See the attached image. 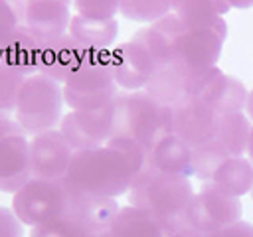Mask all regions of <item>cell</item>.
Masks as SVG:
<instances>
[{"label": "cell", "instance_id": "31", "mask_svg": "<svg viewBox=\"0 0 253 237\" xmlns=\"http://www.w3.org/2000/svg\"><path fill=\"white\" fill-rule=\"evenodd\" d=\"M30 237H89L87 229L69 213L32 227Z\"/></svg>", "mask_w": 253, "mask_h": 237}, {"label": "cell", "instance_id": "17", "mask_svg": "<svg viewBox=\"0 0 253 237\" xmlns=\"http://www.w3.org/2000/svg\"><path fill=\"white\" fill-rule=\"evenodd\" d=\"M71 0H26V26L42 40H55L69 30Z\"/></svg>", "mask_w": 253, "mask_h": 237}, {"label": "cell", "instance_id": "29", "mask_svg": "<svg viewBox=\"0 0 253 237\" xmlns=\"http://www.w3.org/2000/svg\"><path fill=\"white\" fill-rule=\"evenodd\" d=\"M105 146L117 150L119 154H123V158L128 162L132 174H140L142 170H146L150 166V148H146L144 144L126 138V136H113Z\"/></svg>", "mask_w": 253, "mask_h": 237}, {"label": "cell", "instance_id": "21", "mask_svg": "<svg viewBox=\"0 0 253 237\" xmlns=\"http://www.w3.org/2000/svg\"><path fill=\"white\" fill-rule=\"evenodd\" d=\"M150 168L164 174L190 178L194 174L192 148L176 134H166L150 150Z\"/></svg>", "mask_w": 253, "mask_h": 237}, {"label": "cell", "instance_id": "40", "mask_svg": "<svg viewBox=\"0 0 253 237\" xmlns=\"http://www.w3.org/2000/svg\"><path fill=\"white\" fill-rule=\"evenodd\" d=\"M247 154L253 160V124H251V132H249V142H247Z\"/></svg>", "mask_w": 253, "mask_h": 237}, {"label": "cell", "instance_id": "35", "mask_svg": "<svg viewBox=\"0 0 253 237\" xmlns=\"http://www.w3.org/2000/svg\"><path fill=\"white\" fill-rule=\"evenodd\" d=\"M204 237H253V225L247 221H235L217 231L204 233Z\"/></svg>", "mask_w": 253, "mask_h": 237}, {"label": "cell", "instance_id": "2", "mask_svg": "<svg viewBox=\"0 0 253 237\" xmlns=\"http://www.w3.org/2000/svg\"><path fill=\"white\" fill-rule=\"evenodd\" d=\"M194 196V188L188 178L172 176L146 168L134 176L128 188V201L166 223H176L184 217V211Z\"/></svg>", "mask_w": 253, "mask_h": 237}, {"label": "cell", "instance_id": "14", "mask_svg": "<svg viewBox=\"0 0 253 237\" xmlns=\"http://www.w3.org/2000/svg\"><path fill=\"white\" fill-rule=\"evenodd\" d=\"M91 53H93L91 49L81 45L69 34H63L55 40L43 41L40 61H38V73H42L61 85L81 67V63Z\"/></svg>", "mask_w": 253, "mask_h": 237}, {"label": "cell", "instance_id": "37", "mask_svg": "<svg viewBox=\"0 0 253 237\" xmlns=\"http://www.w3.org/2000/svg\"><path fill=\"white\" fill-rule=\"evenodd\" d=\"M6 134H28L18 120H12L6 117V113H0V136H6Z\"/></svg>", "mask_w": 253, "mask_h": 237}, {"label": "cell", "instance_id": "7", "mask_svg": "<svg viewBox=\"0 0 253 237\" xmlns=\"http://www.w3.org/2000/svg\"><path fill=\"white\" fill-rule=\"evenodd\" d=\"M227 32L213 28H186L176 36L172 45V63L194 77H202L213 67L221 55Z\"/></svg>", "mask_w": 253, "mask_h": 237}, {"label": "cell", "instance_id": "26", "mask_svg": "<svg viewBox=\"0 0 253 237\" xmlns=\"http://www.w3.org/2000/svg\"><path fill=\"white\" fill-rule=\"evenodd\" d=\"M249 132H251V124L243 111L219 115L215 138L229 156H243V152L247 150Z\"/></svg>", "mask_w": 253, "mask_h": 237}, {"label": "cell", "instance_id": "8", "mask_svg": "<svg viewBox=\"0 0 253 237\" xmlns=\"http://www.w3.org/2000/svg\"><path fill=\"white\" fill-rule=\"evenodd\" d=\"M241 201L235 196H227L208 184L192 196L186 211L184 223L194 227L200 233H211L221 227H227L235 221H241Z\"/></svg>", "mask_w": 253, "mask_h": 237}, {"label": "cell", "instance_id": "36", "mask_svg": "<svg viewBox=\"0 0 253 237\" xmlns=\"http://www.w3.org/2000/svg\"><path fill=\"white\" fill-rule=\"evenodd\" d=\"M166 237H204V233L196 231L194 227L186 225V223H184V219H180V221H176V223H170V225H168Z\"/></svg>", "mask_w": 253, "mask_h": 237}, {"label": "cell", "instance_id": "28", "mask_svg": "<svg viewBox=\"0 0 253 237\" xmlns=\"http://www.w3.org/2000/svg\"><path fill=\"white\" fill-rule=\"evenodd\" d=\"M172 10V0H121L119 12L134 22H156Z\"/></svg>", "mask_w": 253, "mask_h": 237}, {"label": "cell", "instance_id": "38", "mask_svg": "<svg viewBox=\"0 0 253 237\" xmlns=\"http://www.w3.org/2000/svg\"><path fill=\"white\" fill-rule=\"evenodd\" d=\"M229 8H239V10H245V8H251L253 6V0H227Z\"/></svg>", "mask_w": 253, "mask_h": 237}, {"label": "cell", "instance_id": "13", "mask_svg": "<svg viewBox=\"0 0 253 237\" xmlns=\"http://www.w3.org/2000/svg\"><path fill=\"white\" fill-rule=\"evenodd\" d=\"M247 89L243 83L231 75H225L217 67L202 75L194 89V99H200L208 107H211L217 115H227L235 111H243L247 103Z\"/></svg>", "mask_w": 253, "mask_h": 237}, {"label": "cell", "instance_id": "34", "mask_svg": "<svg viewBox=\"0 0 253 237\" xmlns=\"http://www.w3.org/2000/svg\"><path fill=\"white\" fill-rule=\"evenodd\" d=\"M0 237H24V227L14 209L0 207Z\"/></svg>", "mask_w": 253, "mask_h": 237}, {"label": "cell", "instance_id": "3", "mask_svg": "<svg viewBox=\"0 0 253 237\" xmlns=\"http://www.w3.org/2000/svg\"><path fill=\"white\" fill-rule=\"evenodd\" d=\"M115 134L132 138L146 148L172 134V109L154 101L146 91L117 95L115 101Z\"/></svg>", "mask_w": 253, "mask_h": 237}, {"label": "cell", "instance_id": "42", "mask_svg": "<svg viewBox=\"0 0 253 237\" xmlns=\"http://www.w3.org/2000/svg\"><path fill=\"white\" fill-rule=\"evenodd\" d=\"M251 198H253V188H251Z\"/></svg>", "mask_w": 253, "mask_h": 237}, {"label": "cell", "instance_id": "41", "mask_svg": "<svg viewBox=\"0 0 253 237\" xmlns=\"http://www.w3.org/2000/svg\"><path fill=\"white\" fill-rule=\"evenodd\" d=\"M89 237H115V235H113V231L109 229V231H101V233H93V235H89Z\"/></svg>", "mask_w": 253, "mask_h": 237}, {"label": "cell", "instance_id": "16", "mask_svg": "<svg viewBox=\"0 0 253 237\" xmlns=\"http://www.w3.org/2000/svg\"><path fill=\"white\" fill-rule=\"evenodd\" d=\"M198 79L200 77H194V75L186 73L182 67H178L176 63L170 61V63L160 65L154 71V75L146 83L144 91L154 101H158L160 105H164L168 109H174L180 103L192 99Z\"/></svg>", "mask_w": 253, "mask_h": 237}, {"label": "cell", "instance_id": "30", "mask_svg": "<svg viewBox=\"0 0 253 237\" xmlns=\"http://www.w3.org/2000/svg\"><path fill=\"white\" fill-rule=\"evenodd\" d=\"M26 79L28 75L0 61V113L16 111L20 89Z\"/></svg>", "mask_w": 253, "mask_h": 237}, {"label": "cell", "instance_id": "11", "mask_svg": "<svg viewBox=\"0 0 253 237\" xmlns=\"http://www.w3.org/2000/svg\"><path fill=\"white\" fill-rule=\"evenodd\" d=\"M73 148L67 144L59 130H45L36 134L30 142L32 178L59 180L65 178L73 158Z\"/></svg>", "mask_w": 253, "mask_h": 237}, {"label": "cell", "instance_id": "24", "mask_svg": "<svg viewBox=\"0 0 253 237\" xmlns=\"http://www.w3.org/2000/svg\"><path fill=\"white\" fill-rule=\"evenodd\" d=\"M67 34L77 40L81 45H85L91 51H103L109 49V45L115 41L119 34V22L115 18L109 20H93L85 16H73L69 22Z\"/></svg>", "mask_w": 253, "mask_h": 237}, {"label": "cell", "instance_id": "32", "mask_svg": "<svg viewBox=\"0 0 253 237\" xmlns=\"http://www.w3.org/2000/svg\"><path fill=\"white\" fill-rule=\"evenodd\" d=\"M20 24H26V0H0V45Z\"/></svg>", "mask_w": 253, "mask_h": 237}, {"label": "cell", "instance_id": "22", "mask_svg": "<svg viewBox=\"0 0 253 237\" xmlns=\"http://www.w3.org/2000/svg\"><path fill=\"white\" fill-rule=\"evenodd\" d=\"M184 30V24L178 20L176 14H168L156 22H152L148 28L138 30L132 40L140 41L158 61V65L172 61V45L176 36Z\"/></svg>", "mask_w": 253, "mask_h": 237}, {"label": "cell", "instance_id": "39", "mask_svg": "<svg viewBox=\"0 0 253 237\" xmlns=\"http://www.w3.org/2000/svg\"><path fill=\"white\" fill-rule=\"evenodd\" d=\"M245 109H247V117H249V118H253V89H251V91H249V95H247Z\"/></svg>", "mask_w": 253, "mask_h": 237}, {"label": "cell", "instance_id": "10", "mask_svg": "<svg viewBox=\"0 0 253 237\" xmlns=\"http://www.w3.org/2000/svg\"><path fill=\"white\" fill-rule=\"evenodd\" d=\"M109 57H111V67H113L117 85L130 91L144 89L150 77L154 75V71L160 67L154 55L140 41L132 38L121 43L119 47L111 49Z\"/></svg>", "mask_w": 253, "mask_h": 237}, {"label": "cell", "instance_id": "12", "mask_svg": "<svg viewBox=\"0 0 253 237\" xmlns=\"http://www.w3.org/2000/svg\"><path fill=\"white\" fill-rule=\"evenodd\" d=\"M219 115L200 99H188L172 109V134L196 148L211 140L217 132Z\"/></svg>", "mask_w": 253, "mask_h": 237}, {"label": "cell", "instance_id": "25", "mask_svg": "<svg viewBox=\"0 0 253 237\" xmlns=\"http://www.w3.org/2000/svg\"><path fill=\"white\" fill-rule=\"evenodd\" d=\"M111 231L115 237H166L168 227L148 211L134 205H126L121 207Z\"/></svg>", "mask_w": 253, "mask_h": 237}, {"label": "cell", "instance_id": "27", "mask_svg": "<svg viewBox=\"0 0 253 237\" xmlns=\"http://www.w3.org/2000/svg\"><path fill=\"white\" fill-rule=\"evenodd\" d=\"M229 154L223 150V146L217 142L213 136L211 140L192 148V166H194V176H198L202 182H208L213 172L221 166L223 160H227Z\"/></svg>", "mask_w": 253, "mask_h": 237}, {"label": "cell", "instance_id": "6", "mask_svg": "<svg viewBox=\"0 0 253 237\" xmlns=\"http://www.w3.org/2000/svg\"><path fill=\"white\" fill-rule=\"evenodd\" d=\"M71 199H73V190L67 186L65 178L59 180L32 178L14 194L12 209L22 223L36 227L40 223L65 215L69 211Z\"/></svg>", "mask_w": 253, "mask_h": 237}, {"label": "cell", "instance_id": "18", "mask_svg": "<svg viewBox=\"0 0 253 237\" xmlns=\"http://www.w3.org/2000/svg\"><path fill=\"white\" fill-rule=\"evenodd\" d=\"M42 45L43 41L26 24H20L12 32V36L0 45V61L22 71L28 77L36 75Z\"/></svg>", "mask_w": 253, "mask_h": 237}, {"label": "cell", "instance_id": "33", "mask_svg": "<svg viewBox=\"0 0 253 237\" xmlns=\"http://www.w3.org/2000/svg\"><path fill=\"white\" fill-rule=\"evenodd\" d=\"M73 6L79 16L93 20H109L121 8V0H73Z\"/></svg>", "mask_w": 253, "mask_h": 237}, {"label": "cell", "instance_id": "1", "mask_svg": "<svg viewBox=\"0 0 253 237\" xmlns=\"http://www.w3.org/2000/svg\"><path fill=\"white\" fill-rule=\"evenodd\" d=\"M134 174L128 162L109 146L75 150L65 174L67 186L89 198H117L128 192Z\"/></svg>", "mask_w": 253, "mask_h": 237}, {"label": "cell", "instance_id": "5", "mask_svg": "<svg viewBox=\"0 0 253 237\" xmlns=\"http://www.w3.org/2000/svg\"><path fill=\"white\" fill-rule=\"evenodd\" d=\"M63 87L53 79L36 73L30 75L16 103V120L28 134H42L45 130H53L61 120L63 107Z\"/></svg>", "mask_w": 253, "mask_h": 237}, {"label": "cell", "instance_id": "15", "mask_svg": "<svg viewBox=\"0 0 253 237\" xmlns=\"http://www.w3.org/2000/svg\"><path fill=\"white\" fill-rule=\"evenodd\" d=\"M30 180V142L26 134L0 136V190L16 194Z\"/></svg>", "mask_w": 253, "mask_h": 237}, {"label": "cell", "instance_id": "20", "mask_svg": "<svg viewBox=\"0 0 253 237\" xmlns=\"http://www.w3.org/2000/svg\"><path fill=\"white\" fill-rule=\"evenodd\" d=\"M174 14L186 28H213L227 32L221 18L229 12L227 0H172Z\"/></svg>", "mask_w": 253, "mask_h": 237}, {"label": "cell", "instance_id": "23", "mask_svg": "<svg viewBox=\"0 0 253 237\" xmlns=\"http://www.w3.org/2000/svg\"><path fill=\"white\" fill-rule=\"evenodd\" d=\"M227 196H243L253 188V164L243 156H229L213 172V176L204 182Z\"/></svg>", "mask_w": 253, "mask_h": 237}, {"label": "cell", "instance_id": "9", "mask_svg": "<svg viewBox=\"0 0 253 237\" xmlns=\"http://www.w3.org/2000/svg\"><path fill=\"white\" fill-rule=\"evenodd\" d=\"M59 132L73 150L105 146L115 134V105L93 111H71L61 117Z\"/></svg>", "mask_w": 253, "mask_h": 237}, {"label": "cell", "instance_id": "19", "mask_svg": "<svg viewBox=\"0 0 253 237\" xmlns=\"http://www.w3.org/2000/svg\"><path fill=\"white\" fill-rule=\"evenodd\" d=\"M121 207L115 198H89L73 192V199L67 213L73 215L87 229L89 235H93V233L109 231Z\"/></svg>", "mask_w": 253, "mask_h": 237}, {"label": "cell", "instance_id": "4", "mask_svg": "<svg viewBox=\"0 0 253 237\" xmlns=\"http://www.w3.org/2000/svg\"><path fill=\"white\" fill-rule=\"evenodd\" d=\"M119 95L109 49L93 51L81 67L63 83V99L73 111H93L107 107Z\"/></svg>", "mask_w": 253, "mask_h": 237}]
</instances>
